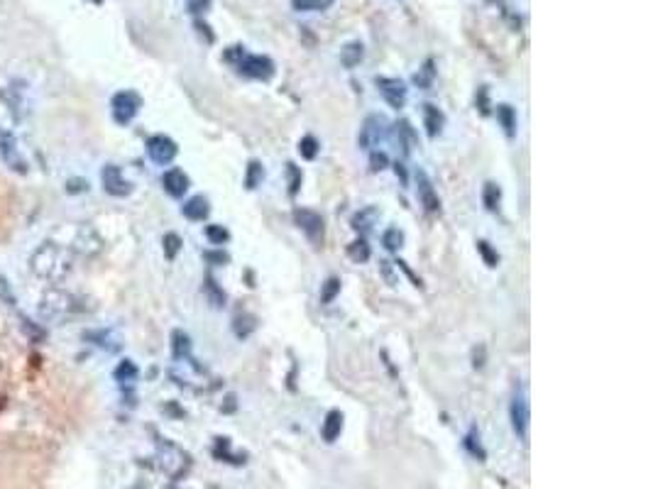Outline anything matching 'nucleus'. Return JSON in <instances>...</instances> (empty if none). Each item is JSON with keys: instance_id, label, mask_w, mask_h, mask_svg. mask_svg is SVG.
<instances>
[{"instance_id": "f257e3e1", "label": "nucleus", "mask_w": 653, "mask_h": 489, "mask_svg": "<svg viewBox=\"0 0 653 489\" xmlns=\"http://www.w3.org/2000/svg\"><path fill=\"white\" fill-rule=\"evenodd\" d=\"M30 267L37 277L49 279V282H59V279L67 277V272L71 269V255L57 245V242H44L42 248L35 250L30 259Z\"/></svg>"}, {"instance_id": "f03ea898", "label": "nucleus", "mask_w": 653, "mask_h": 489, "mask_svg": "<svg viewBox=\"0 0 653 489\" xmlns=\"http://www.w3.org/2000/svg\"><path fill=\"white\" fill-rule=\"evenodd\" d=\"M235 67H238V71L245 74V76L262 78V81L272 78V74H275V62H272L270 57H262V54H247V52H245L243 57L235 62Z\"/></svg>"}, {"instance_id": "7ed1b4c3", "label": "nucleus", "mask_w": 653, "mask_h": 489, "mask_svg": "<svg viewBox=\"0 0 653 489\" xmlns=\"http://www.w3.org/2000/svg\"><path fill=\"white\" fill-rule=\"evenodd\" d=\"M142 105V98L137 96L135 91H120L113 96V115L118 123H130V120L135 118L137 110H140Z\"/></svg>"}, {"instance_id": "20e7f679", "label": "nucleus", "mask_w": 653, "mask_h": 489, "mask_svg": "<svg viewBox=\"0 0 653 489\" xmlns=\"http://www.w3.org/2000/svg\"><path fill=\"white\" fill-rule=\"evenodd\" d=\"M384 135H387V120H384L382 115H369L363 123V128H360L358 144L363 150H372V147H377V144L382 142Z\"/></svg>"}, {"instance_id": "39448f33", "label": "nucleus", "mask_w": 653, "mask_h": 489, "mask_svg": "<svg viewBox=\"0 0 653 489\" xmlns=\"http://www.w3.org/2000/svg\"><path fill=\"white\" fill-rule=\"evenodd\" d=\"M177 142L174 139H169L166 135H155V137H150V142H147V155H150L152 162H157V164H169L174 157H177Z\"/></svg>"}, {"instance_id": "423d86ee", "label": "nucleus", "mask_w": 653, "mask_h": 489, "mask_svg": "<svg viewBox=\"0 0 653 489\" xmlns=\"http://www.w3.org/2000/svg\"><path fill=\"white\" fill-rule=\"evenodd\" d=\"M377 88L379 93L384 96V101H387L392 108H404L406 103V86L404 81H399V78H387V76H379L377 78Z\"/></svg>"}, {"instance_id": "0eeeda50", "label": "nucleus", "mask_w": 653, "mask_h": 489, "mask_svg": "<svg viewBox=\"0 0 653 489\" xmlns=\"http://www.w3.org/2000/svg\"><path fill=\"white\" fill-rule=\"evenodd\" d=\"M529 421H531L529 402H526L524 394H519V397H514V402H512V426L521 440L529 438Z\"/></svg>"}, {"instance_id": "6e6552de", "label": "nucleus", "mask_w": 653, "mask_h": 489, "mask_svg": "<svg viewBox=\"0 0 653 489\" xmlns=\"http://www.w3.org/2000/svg\"><path fill=\"white\" fill-rule=\"evenodd\" d=\"M294 221L301 230L306 232L313 242H318L323 237V218L318 216L316 211H308V208H296L294 211Z\"/></svg>"}, {"instance_id": "1a4fd4ad", "label": "nucleus", "mask_w": 653, "mask_h": 489, "mask_svg": "<svg viewBox=\"0 0 653 489\" xmlns=\"http://www.w3.org/2000/svg\"><path fill=\"white\" fill-rule=\"evenodd\" d=\"M101 179H103V189L108 191L110 196H128L130 191H132L130 181L123 176V171H120L118 166H113V164L105 166L103 174H101Z\"/></svg>"}, {"instance_id": "9d476101", "label": "nucleus", "mask_w": 653, "mask_h": 489, "mask_svg": "<svg viewBox=\"0 0 653 489\" xmlns=\"http://www.w3.org/2000/svg\"><path fill=\"white\" fill-rule=\"evenodd\" d=\"M416 191H419V201L424 203L426 211H438L441 201H438V194H435L433 184H430L428 174L426 171H416Z\"/></svg>"}, {"instance_id": "9b49d317", "label": "nucleus", "mask_w": 653, "mask_h": 489, "mask_svg": "<svg viewBox=\"0 0 653 489\" xmlns=\"http://www.w3.org/2000/svg\"><path fill=\"white\" fill-rule=\"evenodd\" d=\"M162 186H164V191L169 196L182 198V196L189 191V176L184 174L182 169H169L164 176H162Z\"/></svg>"}, {"instance_id": "f8f14e48", "label": "nucleus", "mask_w": 653, "mask_h": 489, "mask_svg": "<svg viewBox=\"0 0 653 489\" xmlns=\"http://www.w3.org/2000/svg\"><path fill=\"white\" fill-rule=\"evenodd\" d=\"M340 431H342V413L340 411H328L326 421H323V440L326 443H336L338 438H340Z\"/></svg>"}, {"instance_id": "ddd939ff", "label": "nucleus", "mask_w": 653, "mask_h": 489, "mask_svg": "<svg viewBox=\"0 0 653 489\" xmlns=\"http://www.w3.org/2000/svg\"><path fill=\"white\" fill-rule=\"evenodd\" d=\"M443 123H446V118H443V113L435 105L426 103L424 105V125H426V132L430 135V137H435V135L443 130Z\"/></svg>"}, {"instance_id": "4468645a", "label": "nucleus", "mask_w": 653, "mask_h": 489, "mask_svg": "<svg viewBox=\"0 0 653 489\" xmlns=\"http://www.w3.org/2000/svg\"><path fill=\"white\" fill-rule=\"evenodd\" d=\"M182 213L189 221H203V218L208 216V201L203 196H193V198H189V201L184 203Z\"/></svg>"}, {"instance_id": "2eb2a0df", "label": "nucleus", "mask_w": 653, "mask_h": 489, "mask_svg": "<svg viewBox=\"0 0 653 489\" xmlns=\"http://www.w3.org/2000/svg\"><path fill=\"white\" fill-rule=\"evenodd\" d=\"M363 57H365V49H363L360 42H350V44H345V49L340 52V62H342V67H347V69L358 67V64L363 62Z\"/></svg>"}, {"instance_id": "dca6fc26", "label": "nucleus", "mask_w": 653, "mask_h": 489, "mask_svg": "<svg viewBox=\"0 0 653 489\" xmlns=\"http://www.w3.org/2000/svg\"><path fill=\"white\" fill-rule=\"evenodd\" d=\"M433 78H435V64H433V59H426L424 67L414 74V83L419 88H430L433 86Z\"/></svg>"}, {"instance_id": "f3484780", "label": "nucleus", "mask_w": 653, "mask_h": 489, "mask_svg": "<svg viewBox=\"0 0 653 489\" xmlns=\"http://www.w3.org/2000/svg\"><path fill=\"white\" fill-rule=\"evenodd\" d=\"M497 118H499V123H502L504 132H507L509 137H514V132H516V113H514L512 105H499Z\"/></svg>"}, {"instance_id": "a211bd4d", "label": "nucleus", "mask_w": 653, "mask_h": 489, "mask_svg": "<svg viewBox=\"0 0 653 489\" xmlns=\"http://www.w3.org/2000/svg\"><path fill=\"white\" fill-rule=\"evenodd\" d=\"M397 135H399V144L404 147V155H409L411 147L416 144V135H414V128H411L406 120H401L399 125H397Z\"/></svg>"}, {"instance_id": "6ab92c4d", "label": "nucleus", "mask_w": 653, "mask_h": 489, "mask_svg": "<svg viewBox=\"0 0 653 489\" xmlns=\"http://www.w3.org/2000/svg\"><path fill=\"white\" fill-rule=\"evenodd\" d=\"M257 328V318L254 316H250V314H243V316H238L235 318V323H233V330H235V335L238 338H247L252 330Z\"/></svg>"}, {"instance_id": "aec40b11", "label": "nucleus", "mask_w": 653, "mask_h": 489, "mask_svg": "<svg viewBox=\"0 0 653 489\" xmlns=\"http://www.w3.org/2000/svg\"><path fill=\"white\" fill-rule=\"evenodd\" d=\"M382 245L389 250V252H397V250H399L401 245H404V235H401L399 228H389V230H384Z\"/></svg>"}, {"instance_id": "412c9836", "label": "nucleus", "mask_w": 653, "mask_h": 489, "mask_svg": "<svg viewBox=\"0 0 653 489\" xmlns=\"http://www.w3.org/2000/svg\"><path fill=\"white\" fill-rule=\"evenodd\" d=\"M374 221H377V208H365L363 213H358V216L353 218V228L355 230H369V228L374 225Z\"/></svg>"}, {"instance_id": "4be33fe9", "label": "nucleus", "mask_w": 653, "mask_h": 489, "mask_svg": "<svg viewBox=\"0 0 653 489\" xmlns=\"http://www.w3.org/2000/svg\"><path fill=\"white\" fill-rule=\"evenodd\" d=\"M265 179V169H262V164L259 162H250L247 164V176H245V186L247 189H257L259 186V181Z\"/></svg>"}, {"instance_id": "5701e85b", "label": "nucleus", "mask_w": 653, "mask_h": 489, "mask_svg": "<svg viewBox=\"0 0 653 489\" xmlns=\"http://www.w3.org/2000/svg\"><path fill=\"white\" fill-rule=\"evenodd\" d=\"M499 198H502V191H499V186L497 184H485L482 201H485V208H487V211H497Z\"/></svg>"}, {"instance_id": "b1692460", "label": "nucleus", "mask_w": 653, "mask_h": 489, "mask_svg": "<svg viewBox=\"0 0 653 489\" xmlns=\"http://www.w3.org/2000/svg\"><path fill=\"white\" fill-rule=\"evenodd\" d=\"M347 255H350V259L353 262H367L369 259V245L365 240H355L350 248H347Z\"/></svg>"}, {"instance_id": "393cba45", "label": "nucleus", "mask_w": 653, "mask_h": 489, "mask_svg": "<svg viewBox=\"0 0 653 489\" xmlns=\"http://www.w3.org/2000/svg\"><path fill=\"white\" fill-rule=\"evenodd\" d=\"M294 10H304V12H313V10H323V8L331 6V0H291Z\"/></svg>"}, {"instance_id": "a878e982", "label": "nucleus", "mask_w": 653, "mask_h": 489, "mask_svg": "<svg viewBox=\"0 0 653 489\" xmlns=\"http://www.w3.org/2000/svg\"><path fill=\"white\" fill-rule=\"evenodd\" d=\"M299 155L304 157V160H313V157L318 155V142L316 137H311V135H306V137L299 142Z\"/></svg>"}, {"instance_id": "bb28decb", "label": "nucleus", "mask_w": 653, "mask_h": 489, "mask_svg": "<svg viewBox=\"0 0 653 489\" xmlns=\"http://www.w3.org/2000/svg\"><path fill=\"white\" fill-rule=\"evenodd\" d=\"M206 291H208V299H211L213 306H218V309H220V306L225 304V293L218 289V284H216V279H213V277L206 279Z\"/></svg>"}, {"instance_id": "cd10ccee", "label": "nucleus", "mask_w": 653, "mask_h": 489, "mask_svg": "<svg viewBox=\"0 0 653 489\" xmlns=\"http://www.w3.org/2000/svg\"><path fill=\"white\" fill-rule=\"evenodd\" d=\"M338 291H340V279L331 277L326 284H323V291H321V304H331V301L338 296Z\"/></svg>"}, {"instance_id": "c85d7f7f", "label": "nucleus", "mask_w": 653, "mask_h": 489, "mask_svg": "<svg viewBox=\"0 0 653 489\" xmlns=\"http://www.w3.org/2000/svg\"><path fill=\"white\" fill-rule=\"evenodd\" d=\"M179 250H182V237L174 235V232L164 235V255H166V259H174V257H177Z\"/></svg>"}, {"instance_id": "c756f323", "label": "nucleus", "mask_w": 653, "mask_h": 489, "mask_svg": "<svg viewBox=\"0 0 653 489\" xmlns=\"http://www.w3.org/2000/svg\"><path fill=\"white\" fill-rule=\"evenodd\" d=\"M206 237L213 242V245H223V242H228L230 232L225 230L223 225H208L206 228Z\"/></svg>"}, {"instance_id": "7c9ffc66", "label": "nucleus", "mask_w": 653, "mask_h": 489, "mask_svg": "<svg viewBox=\"0 0 653 489\" xmlns=\"http://www.w3.org/2000/svg\"><path fill=\"white\" fill-rule=\"evenodd\" d=\"M477 250H480V255H482V257H485V262H487V267H497V264H499V255L494 252L492 248H489V242L480 240V242H477Z\"/></svg>"}, {"instance_id": "2f4dec72", "label": "nucleus", "mask_w": 653, "mask_h": 489, "mask_svg": "<svg viewBox=\"0 0 653 489\" xmlns=\"http://www.w3.org/2000/svg\"><path fill=\"white\" fill-rule=\"evenodd\" d=\"M115 377H118V379H123V381H132V379H135V377H137L135 365H132V362H128V360H125L123 365H120L118 370H115Z\"/></svg>"}, {"instance_id": "473e14b6", "label": "nucleus", "mask_w": 653, "mask_h": 489, "mask_svg": "<svg viewBox=\"0 0 653 489\" xmlns=\"http://www.w3.org/2000/svg\"><path fill=\"white\" fill-rule=\"evenodd\" d=\"M186 352H189V338L182 333V330H177V333H174V355L184 357Z\"/></svg>"}, {"instance_id": "72a5a7b5", "label": "nucleus", "mask_w": 653, "mask_h": 489, "mask_svg": "<svg viewBox=\"0 0 653 489\" xmlns=\"http://www.w3.org/2000/svg\"><path fill=\"white\" fill-rule=\"evenodd\" d=\"M387 164H389V160H387V155H384V152H372V157H369V169H372V171H382Z\"/></svg>"}, {"instance_id": "f704fd0d", "label": "nucleus", "mask_w": 653, "mask_h": 489, "mask_svg": "<svg viewBox=\"0 0 653 489\" xmlns=\"http://www.w3.org/2000/svg\"><path fill=\"white\" fill-rule=\"evenodd\" d=\"M289 166V176H291V181H289V194L294 196L296 191H299V186H301V171L296 169L294 164H286Z\"/></svg>"}, {"instance_id": "c9c22d12", "label": "nucleus", "mask_w": 653, "mask_h": 489, "mask_svg": "<svg viewBox=\"0 0 653 489\" xmlns=\"http://www.w3.org/2000/svg\"><path fill=\"white\" fill-rule=\"evenodd\" d=\"M208 6H211V0H193V3H191V12H203Z\"/></svg>"}, {"instance_id": "e433bc0d", "label": "nucleus", "mask_w": 653, "mask_h": 489, "mask_svg": "<svg viewBox=\"0 0 653 489\" xmlns=\"http://www.w3.org/2000/svg\"><path fill=\"white\" fill-rule=\"evenodd\" d=\"M211 262H228V255L225 252H216V255H206Z\"/></svg>"}, {"instance_id": "4c0bfd02", "label": "nucleus", "mask_w": 653, "mask_h": 489, "mask_svg": "<svg viewBox=\"0 0 653 489\" xmlns=\"http://www.w3.org/2000/svg\"><path fill=\"white\" fill-rule=\"evenodd\" d=\"M94 3H101V0H94Z\"/></svg>"}]
</instances>
